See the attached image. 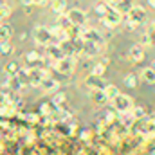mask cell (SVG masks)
<instances>
[{
  "label": "cell",
  "instance_id": "cell-8",
  "mask_svg": "<svg viewBox=\"0 0 155 155\" xmlns=\"http://www.w3.org/2000/svg\"><path fill=\"white\" fill-rule=\"evenodd\" d=\"M81 40H85V41H92V43H103V36H101V33L97 31V29H92V27H87L85 25V29H83V35H81Z\"/></svg>",
  "mask_w": 155,
  "mask_h": 155
},
{
  "label": "cell",
  "instance_id": "cell-2",
  "mask_svg": "<svg viewBox=\"0 0 155 155\" xmlns=\"http://www.w3.org/2000/svg\"><path fill=\"white\" fill-rule=\"evenodd\" d=\"M112 105H114V108H116L119 114H128V112H132V108H134L132 97L126 96V94H121V92L112 99Z\"/></svg>",
  "mask_w": 155,
  "mask_h": 155
},
{
  "label": "cell",
  "instance_id": "cell-15",
  "mask_svg": "<svg viewBox=\"0 0 155 155\" xmlns=\"http://www.w3.org/2000/svg\"><path fill=\"white\" fill-rule=\"evenodd\" d=\"M51 9L56 15H63L67 9V0H51Z\"/></svg>",
  "mask_w": 155,
  "mask_h": 155
},
{
  "label": "cell",
  "instance_id": "cell-31",
  "mask_svg": "<svg viewBox=\"0 0 155 155\" xmlns=\"http://www.w3.org/2000/svg\"><path fill=\"white\" fill-rule=\"evenodd\" d=\"M141 45H143V47H150V45H153V40H152V36H150L148 33H144V35L141 36Z\"/></svg>",
  "mask_w": 155,
  "mask_h": 155
},
{
  "label": "cell",
  "instance_id": "cell-3",
  "mask_svg": "<svg viewBox=\"0 0 155 155\" xmlns=\"http://www.w3.org/2000/svg\"><path fill=\"white\" fill-rule=\"evenodd\" d=\"M52 65H54V71H58L60 74H65V76H69V74H72V72H74L76 60H74L72 56H63L61 60L54 61Z\"/></svg>",
  "mask_w": 155,
  "mask_h": 155
},
{
  "label": "cell",
  "instance_id": "cell-13",
  "mask_svg": "<svg viewBox=\"0 0 155 155\" xmlns=\"http://www.w3.org/2000/svg\"><path fill=\"white\" fill-rule=\"evenodd\" d=\"M45 92H56L58 90V87H60V83L54 79V78H45L43 81H41V85H40Z\"/></svg>",
  "mask_w": 155,
  "mask_h": 155
},
{
  "label": "cell",
  "instance_id": "cell-14",
  "mask_svg": "<svg viewBox=\"0 0 155 155\" xmlns=\"http://www.w3.org/2000/svg\"><path fill=\"white\" fill-rule=\"evenodd\" d=\"M141 78H143L144 83H148V85H155V69L153 67H146V69H143V71H141Z\"/></svg>",
  "mask_w": 155,
  "mask_h": 155
},
{
  "label": "cell",
  "instance_id": "cell-17",
  "mask_svg": "<svg viewBox=\"0 0 155 155\" xmlns=\"http://www.w3.org/2000/svg\"><path fill=\"white\" fill-rule=\"evenodd\" d=\"M92 99H94L97 105H103V103H107L108 99H107L105 88H103V90H92Z\"/></svg>",
  "mask_w": 155,
  "mask_h": 155
},
{
  "label": "cell",
  "instance_id": "cell-18",
  "mask_svg": "<svg viewBox=\"0 0 155 155\" xmlns=\"http://www.w3.org/2000/svg\"><path fill=\"white\" fill-rule=\"evenodd\" d=\"M141 132H144L148 135H155V123L152 119H148L144 124H141Z\"/></svg>",
  "mask_w": 155,
  "mask_h": 155
},
{
  "label": "cell",
  "instance_id": "cell-9",
  "mask_svg": "<svg viewBox=\"0 0 155 155\" xmlns=\"http://www.w3.org/2000/svg\"><path fill=\"white\" fill-rule=\"evenodd\" d=\"M51 33H52V38H56L60 43H63V41H67V40H71V33L67 31V29H63V27H60L58 24L54 25V27H51Z\"/></svg>",
  "mask_w": 155,
  "mask_h": 155
},
{
  "label": "cell",
  "instance_id": "cell-21",
  "mask_svg": "<svg viewBox=\"0 0 155 155\" xmlns=\"http://www.w3.org/2000/svg\"><path fill=\"white\" fill-rule=\"evenodd\" d=\"M40 60H41V56H40V52H36V51H31V52H27V54H25V61H27L29 65L38 63Z\"/></svg>",
  "mask_w": 155,
  "mask_h": 155
},
{
  "label": "cell",
  "instance_id": "cell-28",
  "mask_svg": "<svg viewBox=\"0 0 155 155\" xmlns=\"http://www.w3.org/2000/svg\"><path fill=\"white\" fill-rule=\"evenodd\" d=\"M124 83H126V87L135 88V87H137V76H135V74H126V76H124Z\"/></svg>",
  "mask_w": 155,
  "mask_h": 155
},
{
  "label": "cell",
  "instance_id": "cell-6",
  "mask_svg": "<svg viewBox=\"0 0 155 155\" xmlns=\"http://www.w3.org/2000/svg\"><path fill=\"white\" fill-rule=\"evenodd\" d=\"M65 15H67L69 22H71L72 25H85V24H87V13H85L83 9L74 7V9H69Z\"/></svg>",
  "mask_w": 155,
  "mask_h": 155
},
{
  "label": "cell",
  "instance_id": "cell-34",
  "mask_svg": "<svg viewBox=\"0 0 155 155\" xmlns=\"http://www.w3.org/2000/svg\"><path fill=\"white\" fill-rule=\"evenodd\" d=\"M148 5H150L152 9H155V0H148Z\"/></svg>",
  "mask_w": 155,
  "mask_h": 155
},
{
  "label": "cell",
  "instance_id": "cell-10",
  "mask_svg": "<svg viewBox=\"0 0 155 155\" xmlns=\"http://www.w3.org/2000/svg\"><path fill=\"white\" fill-rule=\"evenodd\" d=\"M87 87H88V88H92V90H103L107 85H105V81H103V78H101V76L90 74V76L87 78Z\"/></svg>",
  "mask_w": 155,
  "mask_h": 155
},
{
  "label": "cell",
  "instance_id": "cell-1",
  "mask_svg": "<svg viewBox=\"0 0 155 155\" xmlns=\"http://www.w3.org/2000/svg\"><path fill=\"white\" fill-rule=\"evenodd\" d=\"M126 18H128V27H130V29H135V27H139V25L146 20V9H144L143 5L135 4V5H132V9L126 13Z\"/></svg>",
  "mask_w": 155,
  "mask_h": 155
},
{
  "label": "cell",
  "instance_id": "cell-36",
  "mask_svg": "<svg viewBox=\"0 0 155 155\" xmlns=\"http://www.w3.org/2000/svg\"><path fill=\"white\" fill-rule=\"evenodd\" d=\"M153 69H155V61H153Z\"/></svg>",
  "mask_w": 155,
  "mask_h": 155
},
{
  "label": "cell",
  "instance_id": "cell-16",
  "mask_svg": "<svg viewBox=\"0 0 155 155\" xmlns=\"http://www.w3.org/2000/svg\"><path fill=\"white\" fill-rule=\"evenodd\" d=\"M11 33H13V29H11L9 24H0V41L9 40L11 38Z\"/></svg>",
  "mask_w": 155,
  "mask_h": 155
},
{
  "label": "cell",
  "instance_id": "cell-26",
  "mask_svg": "<svg viewBox=\"0 0 155 155\" xmlns=\"http://www.w3.org/2000/svg\"><path fill=\"white\" fill-rule=\"evenodd\" d=\"M9 15H11V7L7 4H0V22H4Z\"/></svg>",
  "mask_w": 155,
  "mask_h": 155
},
{
  "label": "cell",
  "instance_id": "cell-7",
  "mask_svg": "<svg viewBox=\"0 0 155 155\" xmlns=\"http://www.w3.org/2000/svg\"><path fill=\"white\" fill-rule=\"evenodd\" d=\"M63 56H67V54L63 52V49L60 47V43H51V45H47V60H49L51 63L61 60Z\"/></svg>",
  "mask_w": 155,
  "mask_h": 155
},
{
  "label": "cell",
  "instance_id": "cell-32",
  "mask_svg": "<svg viewBox=\"0 0 155 155\" xmlns=\"http://www.w3.org/2000/svg\"><path fill=\"white\" fill-rule=\"evenodd\" d=\"M47 0H33V5H45Z\"/></svg>",
  "mask_w": 155,
  "mask_h": 155
},
{
  "label": "cell",
  "instance_id": "cell-12",
  "mask_svg": "<svg viewBox=\"0 0 155 155\" xmlns=\"http://www.w3.org/2000/svg\"><path fill=\"white\" fill-rule=\"evenodd\" d=\"M99 43H92V41H85V40H81V51L87 54V56H96V54H99Z\"/></svg>",
  "mask_w": 155,
  "mask_h": 155
},
{
  "label": "cell",
  "instance_id": "cell-4",
  "mask_svg": "<svg viewBox=\"0 0 155 155\" xmlns=\"http://www.w3.org/2000/svg\"><path fill=\"white\" fill-rule=\"evenodd\" d=\"M33 35H35V41H36L38 45H41V47H47V45H51V41H52V33H51V29L45 27V25L35 27Z\"/></svg>",
  "mask_w": 155,
  "mask_h": 155
},
{
  "label": "cell",
  "instance_id": "cell-25",
  "mask_svg": "<svg viewBox=\"0 0 155 155\" xmlns=\"http://www.w3.org/2000/svg\"><path fill=\"white\" fill-rule=\"evenodd\" d=\"M108 11H110V5H108L107 2H99V4L96 5V13H97L99 16H105Z\"/></svg>",
  "mask_w": 155,
  "mask_h": 155
},
{
  "label": "cell",
  "instance_id": "cell-20",
  "mask_svg": "<svg viewBox=\"0 0 155 155\" xmlns=\"http://www.w3.org/2000/svg\"><path fill=\"white\" fill-rule=\"evenodd\" d=\"M132 5H134V4H132L130 0H121V2L117 4V7H116V9L119 11V13H121V15H123V13L126 15V13H128V11L132 9Z\"/></svg>",
  "mask_w": 155,
  "mask_h": 155
},
{
  "label": "cell",
  "instance_id": "cell-29",
  "mask_svg": "<svg viewBox=\"0 0 155 155\" xmlns=\"http://www.w3.org/2000/svg\"><path fill=\"white\" fill-rule=\"evenodd\" d=\"M54 108H56L54 105H49V103H43L40 110H41V114H43V116H51V114H54Z\"/></svg>",
  "mask_w": 155,
  "mask_h": 155
},
{
  "label": "cell",
  "instance_id": "cell-5",
  "mask_svg": "<svg viewBox=\"0 0 155 155\" xmlns=\"http://www.w3.org/2000/svg\"><path fill=\"white\" fill-rule=\"evenodd\" d=\"M101 24L105 25V27H108V29H114L117 27L119 24H121V13L114 9V7H110V11L105 15V16H101Z\"/></svg>",
  "mask_w": 155,
  "mask_h": 155
},
{
  "label": "cell",
  "instance_id": "cell-24",
  "mask_svg": "<svg viewBox=\"0 0 155 155\" xmlns=\"http://www.w3.org/2000/svg\"><path fill=\"white\" fill-rule=\"evenodd\" d=\"M132 116H134L135 121L144 119V117H146V110H144L143 107H134V108H132Z\"/></svg>",
  "mask_w": 155,
  "mask_h": 155
},
{
  "label": "cell",
  "instance_id": "cell-35",
  "mask_svg": "<svg viewBox=\"0 0 155 155\" xmlns=\"http://www.w3.org/2000/svg\"><path fill=\"white\" fill-rule=\"evenodd\" d=\"M150 119H152V121H153V123H155V112H153V114H152V117H150Z\"/></svg>",
  "mask_w": 155,
  "mask_h": 155
},
{
  "label": "cell",
  "instance_id": "cell-19",
  "mask_svg": "<svg viewBox=\"0 0 155 155\" xmlns=\"http://www.w3.org/2000/svg\"><path fill=\"white\" fill-rule=\"evenodd\" d=\"M105 94H107V99L112 101L117 94H119V88H117L116 85H107V87H105Z\"/></svg>",
  "mask_w": 155,
  "mask_h": 155
},
{
  "label": "cell",
  "instance_id": "cell-22",
  "mask_svg": "<svg viewBox=\"0 0 155 155\" xmlns=\"http://www.w3.org/2000/svg\"><path fill=\"white\" fill-rule=\"evenodd\" d=\"M18 72H20V67H18L16 61H11V63L5 67V74H7V76H16Z\"/></svg>",
  "mask_w": 155,
  "mask_h": 155
},
{
  "label": "cell",
  "instance_id": "cell-23",
  "mask_svg": "<svg viewBox=\"0 0 155 155\" xmlns=\"http://www.w3.org/2000/svg\"><path fill=\"white\" fill-rule=\"evenodd\" d=\"M65 101H67V97H65V94H61V92H58V94L52 97V105H54L56 108L63 107V105H65Z\"/></svg>",
  "mask_w": 155,
  "mask_h": 155
},
{
  "label": "cell",
  "instance_id": "cell-30",
  "mask_svg": "<svg viewBox=\"0 0 155 155\" xmlns=\"http://www.w3.org/2000/svg\"><path fill=\"white\" fill-rule=\"evenodd\" d=\"M11 43H9V40H5V41H0V54H9L11 52Z\"/></svg>",
  "mask_w": 155,
  "mask_h": 155
},
{
  "label": "cell",
  "instance_id": "cell-33",
  "mask_svg": "<svg viewBox=\"0 0 155 155\" xmlns=\"http://www.w3.org/2000/svg\"><path fill=\"white\" fill-rule=\"evenodd\" d=\"M24 5H33V0H22Z\"/></svg>",
  "mask_w": 155,
  "mask_h": 155
},
{
  "label": "cell",
  "instance_id": "cell-11",
  "mask_svg": "<svg viewBox=\"0 0 155 155\" xmlns=\"http://www.w3.org/2000/svg\"><path fill=\"white\" fill-rule=\"evenodd\" d=\"M128 58H130V61H134V63H141V61L144 60V51H143V47H141V45L130 47Z\"/></svg>",
  "mask_w": 155,
  "mask_h": 155
},
{
  "label": "cell",
  "instance_id": "cell-27",
  "mask_svg": "<svg viewBox=\"0 0 155 155\" xmlns=\"http://www.w3.org/2000/svg\"><path fill=\"white\" fill-rule=\"evenodd\" d=\"M105 72H107V67L103 65V63H96L94 67H92V74H96V76H105Z\"/></svg>",
  "mask_w": 155,
  "mask_h": 155
}]
</instances>
